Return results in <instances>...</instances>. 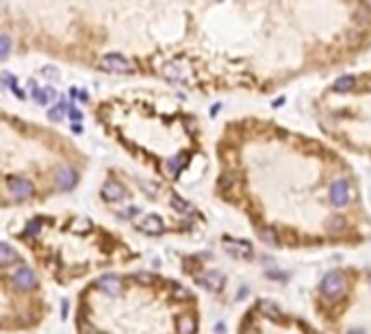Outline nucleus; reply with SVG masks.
I'll return each mask as SVG.
<instances>
[{
	"label": "nucleus",
	"mask_w": 371,
	"mask_h": 334,
	"mask_svg": "<svg viewBox=\"0 0 371 334\" xmlns=\"http://www.w3.org/2000/svg\"><path fill=\"white\" fill-rule=\"evenodd\" d=\"M178 332L180 334H193L195 332V321L189 315H183L178 319Z\"/></svg>",
	"instance_id": "obj_13"
},
{
	"label": "nucleus",
	"mask_w": 371,
	"mask_h": 334,
	"mask_svg": "<svg viewBox=\"0 0 371 334\" xmlns=\"http://www.w3.org/2000/svg\"><path fill=\"white\" fill-rule=\"evenodd\" d=\"M31 89H33V98L37 100L39 104H46V102H48V93H46V91H41L39 87H37V85H33V83H31Z\"/></svg>",
	"instance_id": "obj_18"
},
{
	"label": "nucleus",
	"mask_w": 371,
	"mask_h": 334,
	"mask_svg": "<svg viewBox=\"0 0 371 334\" xmlns=\"http://www.w3.org/2000/svg\"><path fill=\"white\" fill-rule=\"evenodd\" d=\"M185 163H187V156L185 154L172 156V158H167V161H165V170L170 172V174H178L185 167Z\"/></svg>",
	"instance_id": "obj_12"
},
{
	"label": "nucleus",
	"mask_w": 371,
	"mask_h": 334,
	"mask_svg": "<svg viewBox=\"0 0 371 334\" xmlns=\"http://www.w3.org/2000/svg\"><path fill=\"white\" fill-rule=\"evenodd\" d=\"M330 198L337 206L347 204V200H350V185H347V180H334L330 187Z\"/></svg>",
	"instance_id": "obj_4"
},
{
	"label": "nucleus",
	"mask_w": 371,
	"mask_h": 334,
	"mask_svg": "<svg viewBox=\"0 0 371 334\" xmlns=\"http://www.w3.org/2000/svg\"><path fill=\"white\" fill-rule=\"evenodd\" d=\"M48 118L52 120V122H59V120L63 118V108H61L59 104H57L55 108H50V111H48Z\"/></svg>",
	"instance_id": "obj_22"
},
{
	"label": "nucleus",
	"mask_w": 371,
	"mask_h": 334,
	"mask_svg": "<svg viewBox=\"0 0 371 334\" xmlns=\"http://www.w3.org/2000/svg\"><path fill=\"white\" fill-rule=\"evenodd\" d=\"M74 230H76V232L89 230V221H87V219H76V221H74Z\"/></svg>",
	"instance_id": "obj_24"
},
{
	"label": "nucleus",
	"mask_w": 371,
	"mask_h": 334,
	"mask_svg": "<svg viewBox=\"0 0 371 334\" xmlns=\"http://www.w3.org/2000/svg\"><path fill=\"white\" fill-rule=\"evenodd\" d=\"M7 187H9L13 198H18V200H24L33 193V185L24 178H18V176H11L9 180H7Z\"/></svg>",
	"instance_id": "obj_3"
},
{
	"label": "nucleus",
	"mask_w": 371,
	"mask_h": 334,
	"mask_svg": "<svg viewBox=\"0 0 371 334\" xmlns=\"http://www.w3.org/2000/svg\"><path fill=\"white\" fill-rule=\"evenodd\" d=\"M258 237H260V239H263V241H265V243H269V245H276V243H278V239H276V235H274V232H272V230H269V228H265V230H260V232H258Z\"/></svg>",
	"instance_id": "obj_19"
},
{
	"label": "nucleus",
	"mask_w": 371,
	"mask_h": 334,
	"mask_svg": "<svg viewBox=\"0 0 371 334\" xmlns=\"http://www.w3.org/2000/svg\"><path fill=\"white\" fill-rule=\"evenodd\" d=\"M224 248L235 256H252V245L245 241H237V239H224Z\"/></svg>",
	"instance_id": "obj_5"
},
{
	"label": "nucleus",
	"mask_w": 371,
	"mask_h": 334,
	"mask_svg": "<svg viewBox=\"0 0 371 334\" xmlns=\"http://www.w3.org/2000/svg\"><path fill=\"white\" fill-rule=\"evenodd\" d=\"M172 206L178 210V213H191V204L189 202H185L183 198H178V195H172Z\"/></svg>",
	"instance_id": "obj_15"
},
{
	"label": "nucleus",
	"mask_w": 371,
	"mask_h": 334,
	"mask_svg": "<svg viewBox=\"0 0 371 334\" xmlns=\"http://www.w3.org/2000/svg\"><path fill=\"white\" fill-rule=\"evenodd\" d=\"M70 118L74 120V122H78V120L83 118V115H81V111H78V108H74V106H72V108H70Z\"/></svg>",
	"instance_id": "obj_26"
},
{
	"label": "nucleus",
	"mask_w": 371,
	"mask_h": 334,
	"mask_svg": "<svg viewBox=\"0 0 371 334\" xmlns=\"http://www.w3.org/2000/svg\"><path fill=\"white\" fill-rule=\"evenodd\" d=\"M98 287L111 297L120 295V291H122V285H120V280L115 278V275H102V278H98Z\"/></svg>",
	"instance_id": "obj_8"
},
{
	"label": "nucleus",
	"mask_w": 371,
	"mask_h": 334,
	"mask_svg": "<svg viewBox=\"0 0 371 334\" xmlns=\"http://www.w3.org/2000/svg\"><path fill=\"white\" fill-rule=\"evenodd\" d=\"M18 256H16V252L9 248V243H0V260H3V265H9Z\"/></svg>",
	"instance_id": "obj_14"
},
{
	"label": "nucleus",
	"mask_w": 371,
	"mask_h": 334,
	"mask_svg": "<svg viewBox=\"0 0 371 334\" xmlns=\"http://www.w3.org/2000/svg\"><path fill=\"white\" fill-rule=\"evenodd\" d=\"M167 76L178 78V81H180V78H183V76H180V72H178V68H172V65H170V68H167Z\"/></svg>",
	"instance_id": "obj_25"
},
{
	"label": "nucleus",
	"mask_w": 371,
	"mask_h": 334,
	"mask_svg": "<svg viewBox=\"0 0 371 334\" xmlns=\"http://www.w3.org/2000/svg\"><path fill=\"white\" fill-rule=\"evenodd\" d=\"M220 183H222V185H226V187H228V185L232 183V176H222V180H220Z\"/></svg>",
	"instance_id": "obj_27"
},
{
	"label": "nucleus",
	"mask_w": 371,
	"mask_h": 334,
	"mask_svg": "<svg viewBox=\"0 0 371 334\" xmlns=\"http://www.w3.org/2000/svg\"><path fill=\"white\" fill-rule=\"evenodd\" d=\"M322 289H324V293H326V295H330V297H339L341 293L345 291V280H343V275H341L339 271H330V273L324 278Z\"/></svg>",
	"instance_id": "obj_2"
},
{
	"label": "nucleus",
	"mask_w": 371,
	"mask_h": 334,
	"mask_svg": "<svg viewBox=\"0 0 371 334\" xmlns=\"http://www.w3.org/2000/svg\"><path fill=\"white\" fill-rule=\"evenodd\" d=\"M102 193H104V198L111 200V202L122 200L124 198V187L120 183H115V180H109V183L104 185V189H102Z\"/></svg>",
	"instance_id": "obj_11"
},
{
	"label": "nucleus",
	"mask_w": 371,
	"mask_h": 334,
	"mask_svg": "<svg viewBox=\"0 0 371 334\" xmlns=\"http://www.w3.org/2000/svg\"><path fill=\"white\" fill-rule=\"evenodd\" d=\"M39 230H41V221H39V219H35V221L28 224L26 235H39Z\"/></svg>",
	"instance_id": "obj_23"
},
{
	"label": "nucleus",
	"mask_w": 371,
	"mask_h": 334,
	"mask_svg": "<svg viewBox=\"0 0 371 334\" xmlns=\"http://www.w3.org/2000/svg\"><path fill=\"white\" fill-rule=\"evenodd\" d=\"M13 282H16V287H20V289H31V287H35L37 278H35V273L28 269V267H20V269L13 273Z\"/></svg>",
	"instance_id": "obj_6"
},
{
	"label": "nucleus",
	"mask_w": 371,
	"mask_h": 334,
	"mask_svg": "<svg viewBox=\"0 0 371 334\" xmlns=\"http://www.w3.org/2000/svg\"><path fill=\"white\" fill-rule=\"evenodd\" d=\"M100 65H102L107 72H113V74H128V72L133 70L130 61L124 59L122 54H107V57H102Z\"/></svg>",
	"instance_id": "obj_1"
},
{
	"label": "nucleus",
	"mask_w": 371,
	"mask_h": 334,
	"mask_svg": "<svg viewBox=\"0 0 371 334\" xmlns=\"http://www.w3.org/2000/svg\"><path fill=\"white\" fill-rule=\"evenodd\" d=\"M350 334H362V332H360V330H352Z\"/></svg>",
	"instance_id": "obj_30"
},
{
	"label": "nucleus",
	"mask_w": 371,
	"mask_h": 334,
	"mask_svg": "<svg viewBox=\"0 0 371 334\" xmlns=\"http://www.w3.org/2000/svg\"><path fill=\"white\" fill-rule=\"evenodd\" d=\"M139 228L143 232H148V235H161V232H163V221L158 219L156 215H150V217H145V219L139 224Z\"/></svg>",
	"instance_id": "obj_10"
},
{
	"label": "nucleus",
	"mask_w": 371,
	"mask_h": 334,
	"mask_svg": "<svg viewBox=\"0 0 371 334\" xmlns=\"http://www.w3.org/2000/svg\"><path fill=\"white\" fill-rule=\"evenodd\" d=\"M57 180H59V187L63 191H70V189L76 185V172L72 170V167H63V170L57 174Z\"/></svg>",
	"instance_id": "obj_9"
},
{
	"label": "nucleus",
	"mask_w": 371,
	"mask_h": 334,
	"mask_svg": "<svg viewBox=\"0 0 371 334\" xmlns=\"http://www.w3.org/2000/svg\"><path fill=\"white\" fill-rule=\"evenodd\" d=\"M330 228L334 232H341V230L345 228V219H341V217H332V219H330Z\"/></svg>",
	"instance_id": "obj_21"
},
{
	"label": "nucleus",
	"mask_w": 371,
	"mask_h": 334,
	"mask_svg": "<svg viewBox=\"0 0 371 334\" xmlns=\"http://www.w3.org/2000/svg\"><path fill=\"white\" fill-rule=\"evenodd\" d=\"M200 282L208 289V291H215L217 293V291H222V289H224V282H226V278H224L220 271H206L200 278Z\"/></svg>",
	"instance_id": "obj_7"
},
{
	"label": "nucleus",
	"mask_w": 371,
	"mask_h": 334,
	"mask_svg": "<svg viewBox=\"0 0 371 334\" xmlns=\"http://www.w3.org/2000/svg\"><path fill=\"white\" fill-rule=\"evenodd\" d=\"M7 54H9V35H3L0 37V57L7 59Z\"/></svg>",
	"instance_id": "obj_20"
},
{
	"label": "nucleus",
	"mask_w": 371,
	"mask_h": 334,
	"mask_svg": "<svg viewBox=\"0 0 371 334\" xmlns=\"http://www.w3.org/2000/svg\"><path fill=\"white\" fill-rule=\"evenodd\" d=\"M260 310H263L267 317H278V306L272 302H260Z\"/></svg>",
	"instance_id": "obj_17"
},
{
	"label": "nucleus",
	"mask_w": 371,
	"mask_h": 334,
	"mask_svg": "<svg viewBox=\"0 0 371 334\" xmlns=\"http://www.w3.org/2000/svg\"><path fill=\"white\" fill-rule=\"evenodd\" d=\"M176 293H178V297H187V295H189L183 287H176Z\"/></svg>",
	"instance_id": "obj_28"
},
{
	"label": "nucleus",
	"mask_w": 371,
	"mask_h": 334,
	"mask_svg": "<svg viewBox=\"0 0 371 334\" xmlns=\"http://www.w3.org/2000/svg\"><path fill=\"white\" fill-rule=\"evenodd\" d=\"M354 87V76H341L337 83H334V89L337 91H347Z\"/></svg>",
	"instance_id": "obj_16"
},
{
	"label": "nucleus",
	"mask_w": 371,
	"mask_h": 334,
	"mask_svg": "<svg viewBox=\"0 0 371 334\" xmlns=\"http://www.w3.org/2000/svg\"><path fill=\"white\" fill-rule=\"evenodd\" d=\"M215 332H217V334H224V325L220 323V325H217V328H215Z\"/></svg>",
	"instance_id": "obj_29"
}]
</instances>
